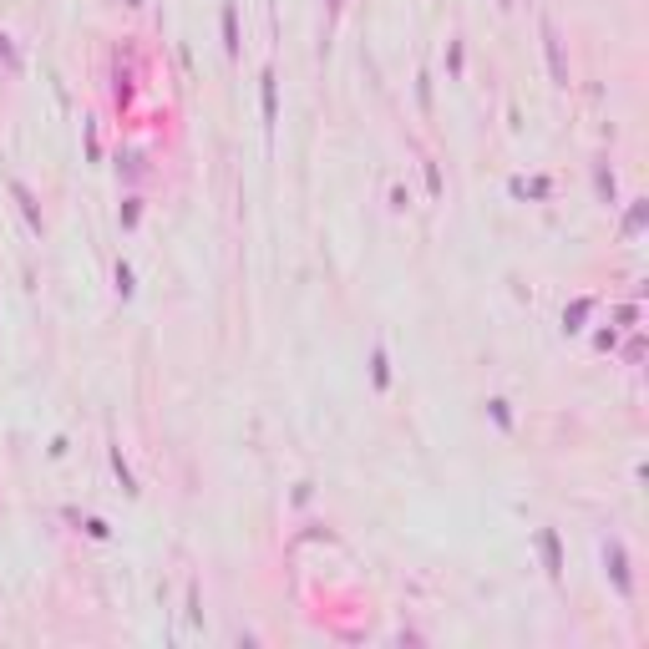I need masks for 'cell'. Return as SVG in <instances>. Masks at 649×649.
<instances>
[{
    "instance_id": "cell-11",
    "label": "cell",
    "mask_w": 649,
    "mask_h": 649,
    "mask_svg": "<svg viewBox=\"0 0 649 649\" xmlns=\"http://www.w3.org/2000/svg\"><path fill=\"white\" fill-rule=\"evenodd\" d=\"M517 198H548V178H533V183H512Z\"/></svg>"
},
{
    "instance_id": "cell-16",
    "label": "cell",
    "mask_w": 649,
    "mask_h": 649,
    "mask_svg": "<svg viewBox=\"0 0 649 649\" xmlns=\"http://www.w3.org/2000/svg\"><path fill=\"white\" fill-rule=\"evenodd\" d=\"M137 213H142L137 198H127V208H122V228H132V224H137Z\"/></svg>"
},
{
    "instance_id": "cell-3",
    "label": "cell",
    "mask_w": 649,
    "mask_h": 649,
    "mask_svg": "<svg viewBox=\"0 0 649 649\" xmlns=\"http://www.w3.org/2000/svg\"><path fill=\"white\" fill-rule=\"evenodd\" d=\"M543 41H548V67H553V86H568V67H563V46H558V31L543 26Z\"/></svg>"
},
{
    "instance_id": "cell-18",
    "label": "cell",
    "mask_w": 649,
    "mask_h": 649,
    "mask_svg": "<svg viewBox=\"0 0 649 649\" xmlns=\"http://www.w3.org/2000/svg\"><path fill=\"white\" fill-rule=\"evenodd\" d=\"M6 56H11V36H6V31H0V61H6Z\"/></svg>"
},
{
    "instance_id": "cell-19",
    "label": "cell",
    "mask_w": 649,
    "mask_h": 649,
    "mask_svg": "<svg viewBox=\"0 0 649 649\" xmlns=\"http://www.w3.org/2000/svg\"><path fill=\"white\" fill-rule=\"evenodd\" d=\"M340 6H345V0H330V11H340Z\"/></svg>"
},
{
    "instance_id": "cell-2",
    "label": "cell",
    "mask_w": 649,
    "mask_h": 649,
    "mask_svg": "<svg viewBox=\"0 0 649 649\" xmlns=\"http://www.w3.org/2000/svg\"><path fill=\"white\" fill-rule=\"evenodd\" d=\"M538 553H543V568L558 583L563 578V548H558V528H538Z\"/></svg>"
},
{
    "instance_id": "cell-6",
    "label": "cell",
    "mask_w": 649,
    "mask_h": 649,
    "mask_svg": "<svg viewBox=\"0 0 649 649\" xmlns=\"http://www.w3.org/2000/svg\"><path fill=\"white\" fill-rule=\"evenodd\" d=\"M371 381H376V391L391 385V355H385V345H376V350H371Z\"/></svg>"
},
{
    "instance_id": "cell-14",
    "label": "cell",
    "mask_w": 649,
    "mask_h": 649,
    "mask_svg": "<svg viewBox=\"0 0 649 649\" xmlns=\"http://www.w3.org/2000/svg\"><path fill=\"white\" fill-rule=\"evenodd\" d=\"M644 228V198H629V219H624V233H639Z\"/></svg>"
},
{
    "instance_id": "cell-4",
    "label": "cell",
    "mask_w": 649,
    "mask_h": 649,
    "mask_svg": "<svg viewBox=\"0 0 649 649\" xmlns=\"http://www.w3.org/2000/svg\"><path fill=\"white\" fill-rule=\"evenodd\" d=\"M11 193H15V198H20V213H26V224L41 233V203H36V193L26 188V183H20V178H11Z\"/></svg>"
},
{
    "instance_id": "cell-8",
    "label": "cell",
    "mask_w": 649,
    "mask_h": 649,
    "mask_svg": "<svg viewBox=\"0 0 649 649\" xmlns=\"http://www.w3.org/2000/svg\"><path fill=\"white\" fill-rule=\"evenodd\" d=\"M487 416L503 426V431H512V411H507V401H503V396H492V401H487Z\"/></svg>"
},
{
    "instance_id": "cell-17",
    "label": "cell",
    "mask_w": 649,
    "mask_h": 649,
    "mask_svg": "<svg viewBox=\"0 0 649 649\" xmlns=\"http://www.w3.org/2000/svg\"><path fill=\"white\" fill-rule=\"evenodd\" d=\"M614 340H619L614 330H599V335H594V345H599V350H614Z\"/></svg>"
},
{
    "instance_id": "cell-1",
    "label": "cell",
    "mask_w": 649,
    "mask_h": 649,
    "mask_svg": "<svg viewBox=\"0 0 649 649\" xmlns=\"http://www.w3.org/2000/svg\"><path fill=\"white\" fill-rule=\"evenodd\" d=\"M603 573L614 578L619 599H634V568H629V548L619 538H603Z\"/></svg>"
},
{
    "instance_id": "cell-13",
    "label": "cell",
    "mask_w": 649,
    "mask_h": 649,
    "mask_svg": "<svg viewBox=\"0 0 649 649\" xmlns=\"http://www.w3.org/2000/svg\"><path fill=\"white\" fill-rule=\"evenodd\" d=\"M259 97H264V127H274V76L264 71V86H259Z\"/></svg>"
},
{
    "instance_id": "cell-15",
    "label": "cell",
    "mask_w": 649,
    "mask_h": 649,
    "mask_svg": "<svg viewBox=\"0 0 649 649\" xmlns=\"http://www.w3.org/2000/svg\"><path fill=\"white\" fill-rule=\"evenodd\" d=\"M446 71L462 76V46H457V41H451V51H446Z\"/></svg>"
},
{
    "instance_id": "cell-7",
    "label": "cell",
    "mask_w": 649,
    "mask_h": 649,
    "mask_svg": "<svg viewBox=\"0 0 649 649\" xmlns=\"http://www.w3.org/2000/svg\"><path fill=\"white\" fill-rule=\"evenodd\" d=\"M589 310H594V299L583 294V299H573V305L563 310V330L573 335V330H583V320H589Z\"/></svg>"
},
{
    "instance_id": "cell-12",
    "label": "cell",
    "mask_w": 649,
    "mask_h": 649,
    "mask_svg": "<svg viewBox=\"0 0 649 649\" xmlns=\"http://www.w3.org/2000/svg\"><path fill=\"white\" fill-rule=\"evenodd\" d=\"M112 279H117V294H122V299H132V264H122V259H117Z\"/></svg>"
},
{
    "instance_id": "cell-5",
    "label": "cell",
    "mask_w": 649,
    "mask_h": 649,
    "mask_svg": "<svg viewBox=\"0 0 649 649\" xmlns=\"http://www.w3.org/2000/svg\"><path fill=\"white\" fill-rule=\"evenodd\" d=\"M224 51L239 56V11H233V0H224Z\"/></svg>"
},
{
    "instance_id": "cell-10",
    "label": "cell",
    "mask_w": 649,
    "mask_h": 649,
    "mask_svg": "<svg viewBox=\"0 0 649 649\" xmlns=\"http://www.w3.org/2000/svg\"><path fill=\"white\" fill-rule=\"evenodd\" d=\"M599 198L609 203V208L619 203V193H614V168H599Z\"/></svg>"
},
{
    "instance_id": "cell-9",
    "label": "cell",
    "mask_w": 649,
    "mask_h": 649,
    "mask_svg": "<svg viewBox=\"0 0 649 649\" xmlns=\"http://www.w3.org/2000/svg\"><path fill=\"white\" fill-rule=\"evenodd\" d=\"M112 472H117V477H122V487H127V492L137 497V482H132V467L122 462V446H112Z\"/></svg>"
}]
</instances>
